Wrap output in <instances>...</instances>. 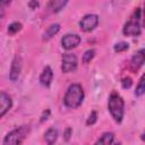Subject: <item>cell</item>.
Instances as JSON below:
<instances>
[{"label":"cell","instance_id":"ba28073f","mask_svg":"<svg viewBox=\"0 0 145 145\" xmlns=\"http://www.w3.org/2000/svg\"><path fill=\"white\" fill-rule=\"evenodd\" d=\"M22 67H23L22 58L19 56H15V58L11 61V66H10V70H9V79L11 82H16L19 78Z\"/></svg>","mask_w":145,"mask_h":145},{"label":"cell","instance_id":"603a6c76","mask_svg":"<svg viewBox=\"0 0 145 145\" xmlns=\"http://www.w3.org/2000/svg\"><path fill=\"white\" fill-rule=\"evenodd\" d=\"M71 135H72V129L70 127H67L65 129V131H63V139L66 142H69L70 138H71Z\"/></svg>","mask_w":145,"mask_h":145},{"label":"cell","instance_id":"277c9868","mask_svg":"<svg viewBox=\"0 0 145 145\" xmlns=\"http://www.w3.org/2000/svg\"><path fill=\"white\" fill-rule=\"evenodd\" d=\"M78 67V59L77 56L74 53H63L61 57V71L63 74L72 72Z\"/></svg>","mask_w":145,"mask_h":145},{"label":"cell","instance_id":"d6986e66","mask_svg":"<svg viewBox=\"0 0 145 145\" xmlns=\"http://www.w3.org/2000/svg\"><path fill=\"white\" fill-rule=\"evenodd\" d=\"M129 49V43L128 42H125V41H120L118 43H116L113 45V50L114 52H123V51H127Z\"/></svg>","mask_w":145,"mask_h":145},{"label":"cell","instance_id":"ac0fdd59","mask_svg":"<svg viewBox=\"0 0 145 145\" xmlns=\"http://www.w3.org/2000/svg\"><path fill=\"white\" fill-rule=\"evenodd\" d=\"M95 50L94 49H88V50H86L85 52H84V54H83V58H82V61H83V63H89L92 60H93V58L95 57Z\"/></svg>","mask_w":145,"mask_h":145},{"label":"cell","instance_id":"7a4b0ae2","mask_svg":"<svg viewBox=\"0 0 145 145\" xmlns=\"http://www.w3.org/2000/svg\"><path fill=\"white\" fill-rule=\"evenodd\" d=\"M108 110L117 123H120L122 121L125 114V101L121 95L116 91L111 92V94L109 95Z\"/></svg>","mask_w":145,"mask_h":145},{"label":"cell","instance_id":"6da1fadb","mask_svg":"<svg viewBox=\"0 0 145 145\" xmlns=\"http://www.w3.org/2000/svg\"><path fill=\"white\" fill-rule=\"evenodd\" d=\"M84 97H85V93L82 85L78 83H74L68 86L65 93L63 104L68 109H77L78 106L82 105Z\"/></svg>","mask_w":145,"mask_h":145},{"label":"cell","instance_id":"cb8c5ba5","mask_svg":"<svg viewBox=\"0 0 145 145\" xmlns=\"http://www.w3.org/2000/svg\"><path fill=\"white\" fill-rule=\"evenodd\" d=\"M50 114H51V111H50L49 109H46V110H44V111L42 112V114H41V117H40V122H44V121H46V120L49 119V117H50Z\"/></svg>","mask_w":145,"mask_h":145},{"label":"cell","instance_id":"3957f363","mask_svg":"<svg viewBox=\"0 0 145 145\" xmlns=\"http://www.w3.org/2000/svg\"><path fill=\"white\" fill-rule=\"evenodd\" d=\"M31 133V127L28 125L19 126L9 133L3 138L2 145H22L23 142L27 138V136Z\"/></svg>","mask_w":145,"mask_h":145},{"label":"cell","instance_id":"484cf974","mask_svg":"<svg viewBox=\"0 0 145 145\" xmlns=\"http://www.w3.org/2000/svg\"><path fill=\"white\" fill-rule=\"evenodd\" d=\"M112 145H121V143H114V144H112Z\"/></svg>","mask_w":145,"mask_h":145},{"label":"cell","instance_id":"ffe728a7","mask_svg":"<svg viewBox=\"0 0 145 145\" xmlns=\"http://www.w3.org/2000/svg\"><path fill=\"white\" fill-rule=\"evenodd\" d=\"M96 121H97V111L93 110V111H91V113H89V116H88V118L86 120V125L87 126H92Z\"/></svg>","mask_w":145,"mask_h":145},{"label":"cell","instance_id":"5b68a950","mask_svg":"<svg viewBox=\"0 0 145 145\" xmlns=\"http://www.w3.org/2000/svg\"><path fill=\"white\" fill-rule=\"evenodd\" d=\"M99 22L100 19L96 14H87L79 20V28L85 33L92 32L97 27Z\"/></svg>","mask_w":145,"mask_h":145},{"label":"cell","instance_id":"e0dca14e","mask_svg":"<svg viewBox=\"0 0 145 145\" xmlns=\"http://www.w3.org/2000/svg\"><path fill=\"white\" fill-rule=\"evenodd\" d=\"M22 28H23V24H22V23H19V22H12L11 24L8 25L7 32H8L9 35H15V34L18 33Z\"/></svg>","mask_w":145,"mask_h":145},{"label":"cell","instance_id":"7c38bea8","mask_svg":"<svg viewBox=\"0 0 145 145\" xmlns=\"http://www.w3.org/2000/svg\"><path fill=\"white\" fill-rule=\"evenodd\" d=\"M59 31H60V24H58V23H53V24H51L45 31H44V33H43V35H42V40L43 41H49V40H51L54 35H57L58 33H59Z\"/></svg>","mask_w":145,"mask_h":145},{"label":"cell","instance_id":"44dd1931","mask_svg":"<svg viewBox=\"0 0 145 145\" xmlns=\"http://www.w3.org/2000/svg\"><path fill=\"white\" fill-rule=\"evenodd\" d=\"M131 85H133V79H131L129 76L122 78V80H121V87H122V88L128 89V88L131 87Z\"/></svg>","mask_w":145,"mask_h":145},{"label":"cell","instance_id":"9a60e30c","mask_svg":"<svg viewBox=\"0 0 145 145\" xmlns=\"http://www.w3.org/2000/svg\"><path fill=\"white\" fill-rule=\"evenodd\" d=\"M68 3L67 0L62 1V0H52L48 3V8L51 9L52 12H59L61 9H63V7Z\"/></svg>","mask_w":145,"mask_h":145},{"label":"cell","instance_id":"8fae6325","mask_svg":"<svg viewBox=\"0 0 145 145\" xmlns=\"http://www.w3.org/2000/svg\"><path fill=\"white\" fill-rule=\"evenodd\" d=\"M52 79H53V70L50 66H45L40 75V78H39L40 84L44 87H50Z\"/></svg>","mask_w":145,"mask_h":145},{"label":"cell","instance_id":"4fadbf2b","mask_svg":"<svg viewBox=\"0 0 145 145\" xmlns=\"http://www.w3.org/2000/svg\"><path fill=\"white\" fill-rule=\"evenodd\" d=\"M58 136H59L58 129L54 128V127H50V128L44 133V140H45L46 145H53V144L57 142Z\"/></svg>","mask_w":145,"mask_h":145},{"label":"cell","instance_id":"8992f818","mask_svg":"<svg viewBox=\"0 0 145 145\" xmlns=\"http://www.w3.org/2000/svg\"><path fill=\"white\" fill-rule=\"evenodd\" d=\"M122 34L126 36H139L142 34V25L138 20L130 18L122 27Z\"/></svg>","mask_w":145,"mask_h":145},{"label":"cell","instance_id":"7402d4cb","mask_svg":"<svg viewBox=\"0 0 145 145\" xmlns=\"http://www.w3.org/2000/svg\"><path fill=\"white\" fill-rule=\"evenodd\" d=\"M10 3H11V1H3V0H1L0 1V18H2L3 16H5V11H6V7H8V6H10Z\"/></svg>","mask_w":145,"mask_h":145},{"label":"cell","instance_id":"52a82bcc","mask_svg":"<svg viewBox=\"0 0 145 145\" xmlns=\"http://www.w3.org/2000/svg\"><path fill=\"white\" fill-rule=\"evenodd\" d=\"M80 41H82V37L78 34L68 33V34H66V35H63L61 37V41L60 42H61V46L65 50L69 51V50H72V49L77 48L79 45Z\"/></svg>","mask_w":145,"mask_h":145},{"label":"cell","instance_id":"5bb4252c","mask_svg":"<svg viewBox=\"0 0 145 145\" xmlns=\"http://www.w3.org/2000/svg\"><path fill=\"white\" fill-rule=\"evenodd\" d=\"M113 140L114 134L112 131H105L100 136V138L94 143V145H112Z\"/></svg>","mask_w":145,"mask_h":145},{"label":"cell","instance_id":"2e32d148","mask_svg":"<svg viewBox=\"0 0 145 145\" xmlns=\"http://www.w3.org/2000/svg\"><path fill=\"white\" fill-rule=\"evenodd\" d=\"M145 75H142L140 78H139V82L135 88V95L137 97H140L144 93H145Z\"/></svg>","mask_w":145,"mask_h":145},{"label":"cell","instance_id":"30bf717a","mask_svg":"<svg viewBox=\"0 0 145 145\" xmlns=\"http://www.w3.org/2000/svg\"><path fill=\"white\" fill-rule=\"evenodd\" d=\"M145 62V50L139 49L130 59V67L134 71H137Z\"/></svg>","mask_w":145,"mask_h":145},{"label":"cell","instance_id":"9c48e42d","mask_svg":"<svg viewBox=\"0 0 145 145\" xmlns=\"http://www.w3.org/2000/svg\"><path fill=\"white\" fill-rule=\"evenodd\" d=\"M12 99L7 92H0V119L11 109Z\"/></svg>","mask_w":145,"mask_h":145},{"label":"cell","instance_id":"d4e9b609","mask_svg":"<svg viewBox=\"0 0 145 145\" xmlns=\"http://www.w3.org/2000/svg\"><path fill=\"white\" fill-rule=\"evenodd\" d=\"M27 5H28V7H31L32 9H36V8L40 6V2H39V1H29Z\"/></svg>","mask_w":145,"mask_h":145}]
</instances>
